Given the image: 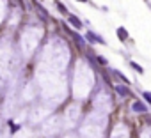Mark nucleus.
Wrapping results in <instances>:
<instances>
[{
	"mask_svg": "<svg viewBox=\"0 0 151 138\" xmlns=\"http://www.w3.org/2000/svg\"><path fill=\"white\" fill-rule=\"evenodd\" d=\"M69 21H71V23H75V25H77V27H78V28H80V27H82V23H80V21H78V20H77V18H69Z\"/></svg>",
	"mask_w": 151,
	"mask_h": 138,
	"instance_id": "f257e3e1",
	"label": "nucleus"
},
{
	"mask_svg": "<svg viewBox=\"0 0 151 138\" xmlns=\"http://www.w3.org/2000/svg\"><path fill=\"white\" fill-rule=\"evenodd\" d=\"M80 2H87V0H80Z\"/></svg>",
	"mask_w": 151,
	"mask_h": 138,
	"instance_id": "f03ea898",
	"label": "nucleus"
}]
</instances>
